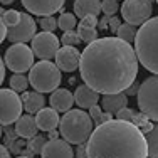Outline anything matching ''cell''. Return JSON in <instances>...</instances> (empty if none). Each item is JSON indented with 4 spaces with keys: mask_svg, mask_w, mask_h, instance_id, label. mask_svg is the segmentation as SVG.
I'll return each mask as SVG.
<instances>
[{
    "mask_svg": "<svg viewBox=\"0 0 158 158\" xmlns=\"http://www.w3.org/2000/svg\"><path fill=\"white\" fill-rule=\"evenodd\" d=\"M0 156H2V158L10 156V153H9V150H7V146H5V145H0Z\"/></svg>",
    "mask_w": 158,
    "mask_h": 158,
    "instance_id": "cell-40",
    "label": "cell"
},
{
    "mask_svg": "<svg viewBox=\"0 0 158 158\" xmlns=\"http://www.w3.org/2000/svg\"><path fill=\"white\" fill-rule=\"evenodd\" d=\"M135 54L138 62L152 74L158 73V19L150 17L135 34Z\"/></svg>",
    "mask_w": 158,
    "mask_h": 158,
    "instance_id": "cell-3",
    "label": "cell"
},
{
    "mask_svg": "<svg viewBox=\"0 0 158 158\" xmlns=\"http://www.w3.org/2000/svg\"><path fill=\"white\" fill-rule=\"evenodd\" d=\"M86 145L89 158H145L146 140L140 128L125 119H108L96 125Z\"/></svg>",
    "mask_w": 158,
    "mask_h": 158,
    "instance_id": "cell-2",
    "label": "cell"
},
{
    "mask_svg": "<svg viewBox=\"0 0 158 158\" xmlns=\"http://www.w3.org/2000/svg\"><path fill=\"white\" fill-rule=\"evenodd\" d=\"M138 62L131 44L119 37H96L79 56V74L84 84L99 94L125 91L138 76Z\"/></svg>",
    "mask_w": 158,
    "mask_h": 158,
    "instance_id": "cell-1",
    "label": "cell"
},
{
    "mask_svg": "<svg viewBox=\"0 0 158 158\" xmlns=\"http://www.w3.org/2000/svg\"><path fill=\"white\" fill-rule=\"evenodd\" d=\"M98 15H86L81 19L79 22V29H77V35L82 42H91L98 37Z\"/></svg>",
    "mask_w": 158,
    "mask_h": 158,
    "instance_id": "cell-21",
    "label": "cell"
},
{
    "mask_svg": "<svg viewBox=\"0 0 158 158\" xmlns=\"http://www.w3.org/2000/svg\"><path fill=\"white\" fill-rule=\"evenodd\" d=\"M74 96V103L77 104L79 108H82V110H86V108L93 106V104H98V101H99V93L94 91L93 88H89L88 84H81L76 88V91L73 93Z\"/></svg>",
    "mask_w": 158,
    "mask_h": 158,
    "instance_id": "cell-16",
    "label": "cell"
},
{
    "mask_svg": "<svg viewBox=\"0 0 158 158\" xmlns=\"http://www.w3.org/2000/svg\"><path fill=\"white\" fill-rule=\"evenodd\" d=\"M31 74H29V84L39 93H51L56 88H59L62 77H61V69L56 66V62L42 59L37 64L31 66Z\"/></svg>",
    "mask_w": 158,
    "mask_h": 158,
    "instance_id": "cell-5",
    "label": "cell"
},
{
    "mask_svg": "<svg viewBox=\"0 0 158 158\" xmlns=\"http://www.w3.org/2000/svg\"><path fill=\"white\" fill-rule=\"evenodd\" d=\"M34 52L25 42H12V46L5 51L3 64L14 73H25L34 64Z\"/></svg>",
    "mask_w": 158,
    "mask_h": 158,
    "instance_id": "cell-7",
    "label": "cell"
},
{
    "mask_svg": "<svg viewBox=\"0 0 158 158\" xmlns=\"http://www.w3.org/2000/svg\"><path fill=\"white\" fill-rule=\"evenodd\" d=\"M88 110H89V116H91V119H93L94 125H101V123H104V121H108V119L113 118L111 113L103 111V110H101V106H96V104L89 106Z\"/></svg>",
    "mask_w": 158,
    "mask_h": 158,
    "instance_id": "cell-25",
    "label": "cell"
},
{
    "mask_svg": "<svg viewBox=\"0 0 158 158\" xmlns=\"http://www.w3.org/2000/svg\"><path fill=\"white\" fill-rule=\"evenodd\" d=\"M27 12L34 15H54L56 12H61L66 0H20Z\"/></svg>",
    "mask_w": 158,
    "mask_h": 158,
    "instance_id": "cell-12",
    "label": "cell"
},
{
    "mask_svg": "<svg viewBox=\"0 0 158 158\" xmlns=\"http://www.w3.org/2000/svg\"><path fill=\"white\" fill-rule=\"evenodd\" d=\"M0 2H2L3 5H10V3H14V0H0Z\"/></svg>",
    "mask_w": 158,
    "mask_h": 158,
    "instance_id": "cell-43",
    "label": "cell"
},
{
    "mask_svg": "<svg viewBox=\"0 0 158 158\" xmlns=\"http://www.w3.org/2000/svg\"><path fill=\"white\" fill-rule=\"evenodd\" d=\"M20 101H22V110H25L27 113H31V114H35L40 108L46 106V98H44V94L39 91L29 93L27 89H25V91H22Z\"/></svg>",
    "mask_w": 158,
    "mask_h": 158,
    "instance_id": "cell-20",
    "label": "cell"
},
{
    "mask_svg": "<svg viewBox=\"0 0 158 158\" xmlns=\"http://www.w3.org/2000/svg\"><path fill=\"white\" fill-rule=\"evenodd\" d=\"M59 42H61L62 46H77V44L81 42V39H79L77 32L74 31V29H71V31H64L62 37L59 39Z\"/></svg>",
    "mask_w": 158,
    "mask_h": 158,
    "instance_id": "cell-30",
    "label": "cell"
},
{
    "mask_svg": "<svg viewBox=\"0 0 158 158\" xmlns=\"http://www.w3.org/2000/svg\"><path fill=\"white\" fill-rule=\"evenodd\" d=\"M2 19H3V22H5L7 27H12V25H15L19 22V19H20V12H19V10H3Z\"/></svg>",
    "mask_w": 158,
    "mask_h": 158,
    "instance_id": "cell-33",
    "label": "cell"
},
{
    "mask_svg": "<svg viewBox=\"0 0 158 158\" xmlns=\"http://www.w3.org/2000/svg\"><path fill=\"white\" fill-rule=\"evenodd\" d=\"M47 140L44 136H40V135H34V136L29 138V141H27V148L31 150V152L34 153V155H40V152H42V146H44V143H46Z\"/></svg>",
    "mask_w": 158,
    "mask_h": 158,
    "instance_id": "cell-28",
    "label": "cell"
},
{
    "mask_svg": "<svg viewBox=\"0 0 158 158\" xmlns=\"http://www.w3.org/2000/svg\"><path fill=\"white\" fill-rule=\"evenodd\" d=\"M59 135L71 145H79L88 140L93 131V119L82 110H67L59 118Z\"/></svg>",
    "mask_w": 158,
    "mask_h": 158,
    "instance_id": "cell-4",
    "label": "cell"
},
{
    "mask_svg": "<svg viewBox=\"0 0 158 158\" xmlns=\"http://www.w3.org/2000/svg\"><path fill=\"white\" fill-rule=\"evenodd\" d=\"M118 10H119L118 0H103V2H101V12H103L106 17L114 15Z\"/></svg>",
    "mask_w": 158,
    "mask_h": 158,
    "instance_id": "cell-31",
    "label": "cell"
},
{
    "mask_svg": "<svg viewBox=\"0 0 158 158\" xmlns=\"http://www.w3.org/2000/svg\"><path fill=\"white\" fill-rule=\"evenodd\" d=\"M101 0H74V15L82 19L86 15H99Z\"/></svg>",
    "mask_w": 158,
    "mask_h": 158,
    "instance_id": "cell-22",
    "label": "cell"
},
{
    "mask_svg": "<svg viewBox=\"0 0 158 158\" xmlns=\"http://www.w3.org/2000/svg\"><path fill=\"white\" fill-rule=\"evenodd\" d=\"M119 19L116 17V15H111V17H108V29H110L111 32H116V29L119 27Z\"/></svg>",
    "mask_w": 158,
    "mask_h": 158,
    "instance_id": "cell-34",
    "label": "cell"
},
{
    "mask_svg": "<svg viewBox=\"0 0 158 158\" xmlns=\"http://www.w3.org/2000/svg\"><path fill=\"white\" fill-rule=\"evenodd\" d=\"M138 86H140V84L133 81L128 88H125V91H123V93H125L126 96H135V94H136V91H138Z\"/></svg>",
    "mask_w": 158,
    "mask_h": 158,
    "instance_id": "cell-35",
    "label": "cell"
},
{
    "mask_svg": "<svg viewBox=\"0 0 158 158\" xmlns=\"http://www.w3.org/2000/svg\"><path fill=\"white\" fill-rule=\"evenodd\" d=\"M51 108H54L57 113H66L67 110H71L74 104V96L69 89L66 88H56L54 91H51Z\"/></svg>",
    "mask_w": 158,
    "mask_h": 158,
    "instance_id": "cell-15",
    "label": "cell"
},
{
    "mask_svg": "<svg viewBox=\"0 0 158 158\" xmlns=\"http://www.w3.org/2000/svg\"><path fill=\"white\" fill-rule=\"evenodd\" d=\"M74 155L79 156V158L86 156V145H84V143H79V146H77V150H76V153H74Z\"/></svg>",
    "mask_w": 158,
    "mask_h": 158,
    "instance_id": "cell-37",
    "label": "cell"
},
{
    "mask_svg": "<svg viewBox=\"0 0 158 158\" xmlns=\"http://www.w3.org/2000/svg\"><path fill=\"white\" fill-rule=\"evenodd\" d=\"M59 136V131H56V128L54 130H49V133H47V138L49 140H52V138H57Z\"/></svg>",
    "mask_w": 158,
    "mask_h": 158,
    "instance_id": "cell-42",
    "label": "cell"
},
{
    "mask_svg": "<svg viewBox=\"0 0 158 158\" xmlns=\"http://www.w3.org/2000/svg\"><path fill=\"white\" fill-rule=\"evenodd\" d=\"M19 155H20V156H24V158H25V156H27V158H31V156H34V153H32V152H31V150H29V148H27V146H25V148H24V150H22V152H20V153H19Z\"/></svg>",
    "mask_w": 158,
    "mask_h": 158,
    "instance_id": "cell-41",
    "label": "cell"
},
{
    "mask_svg": "<svg viewBox=\"0 0 158 158\" xmlns=\"http://www.w3.org/2000/svg\"><path fill=\"white\" fill-rule=\"evenodd\" d=\"M79 56L81 52L76 49V46H62L54 54L56 66L64 73H74L79 66Z\"/></svg>",
    "mask_w": 158,
    "mask_h": 158,
    "instance_id": "cell-13",
    "label": "cell"
},
{
    "mask_svg": "<svg viewBox=\"0 0 158 158\" xmlns=\"http://www.w3.org/2000/svg\"><path fill=\"white\" fill-rule=\"evenodd\" d=\"M3 79H5V64H3V59L0 57V86H2Z\"/></svg>",
    "mask_w": 158,
    "mask_h": 158,
    "instance_id": "cell-39",
    "label": "cell"
},
{
    "mask_svg": "<svg viewBox=\"0 0 158 158\" xmlns=\"http://www.w3.org/2000/svg\"><path fill=\"white\" fill-rule=\"evenodd\" d=\"M2 14H3V9H2V7H0V15H2Z\"/></svg>",
    "mask_w": 158,
    "mask_h": 158,
    "instance_id": "cell-45",
    "label": "cell"
},
{
    "mask_svg": "<svg viewBox=\"0 0 158 158\" xmlns=\"http://www.w3.org/2000/svg\"><path fill=\"white\" fill-rule=\"evenodd\" d=\"M35 119V125L40 131H49L54 130L59 125V114L54 108H40L39 111L34 116Z\"/></svg>",
    "mask_w": 158,
    "mask_h": 158,
    "instance_id": "cell-17",
    "label": "cell"
},
{
    "mask_svg": "<svg viewBox=\"0 0 158 158\" xmlns=\"http://www.w3.org/2000/svg\"><path fill=\"white\" fill-rule=\"evenodd\" d=\"M22 114V101L20 96L14 89L0 88V125L7 126Z\"/></svg>",
    "mask_w": 158,
    "mask_h": 158,
    "instance_id": "cell-8",
    "label": "cell"
},
{
    "mask_svg": "<svg viewBox=\"0 0 158 158\" xmlns=\"http://www.w3.org/2000/svg\"><path fill=\"white\" fill-rule=\"evenodd\" d=\"M27 86H29V79L24 76V73H15L10 77V89H14L15 93L25 91Z\"/></svg>",
    "mask_w": 158,
    "mask_h": 158,
    "instance_id": "cell-27",
    "label": "cell"
},
{
    "mask_svg": "<svg viewBox=\"0 0 158 158\" xmlns=\"http://www.w3.org/2000/svg\"><path fill=\"white\" fill-rule=\"evenodd\" d=\"M116 34L121 40H125L128 44H133L135 40V34H136V25H131V24H119V27L116 29Z\"/></svg>",
    "mask_w": 158,
    "mask_h": 158,
    "instance_id": "cell-24",
    "label": "cell"
},
{
    "mask_svg": "<svg viewBox=\"0 0 158 158\" xmlns=\"http://www.w3.org/2000/svg\"><path fill=\"white\" fill-rule=\"evenodd\" d=\"M14 123H15L14 131L17 133V136L24 138V140H29V138L34 136V135L39 131V128H37V125H35V119H34V116L31 114V113L20 114Z\"/></svg>",
    "mask_w": 158,
    "mask_h": 158,
    "instance_id": "cell-19",
    "label": "cell"
},
{
    "mask_svg": "<svg viewBox=\"0 0 158 158\" xmlns=\"http://www.w3.org/2000/svg\"><path fill=\"white\" fill-rule=\"evenodd\" d=\"M138 106L143 114H146L152 121L158 119V77L156 74L146 77L138 86Z\"/></svg>",
    "mask_w": 158,
    "mask_h": 158,
    "instance_id": "cell-6",
    "label": "cell"
},
{
    "mask_svg": "<svg viewBox=\"0 0 158 158\" xmlns=\"http://www.w3.org/2000/svg\"><path fill=\"white\" fill-rule=\"evenodd\" d=\"M153 15L150 0H125L121 5V17L131 25H140Z\"/></svg>",
    "mask_w": 158,
    "mask_h": 158,
    "instance_id": "cell-9",
    "label": "cell"
},
{
    "mask_svg": "<svg viewBox=\"0 0 158 158\" xmlns=\"http://www.w3.org/2000/svg\"><path fill=\"white\" fill-rule=\"evenodd\" d=\"M146 140V156L156 158L158 156V128L156 125L145 135Z\"/></svg>",
    "mask_w": 158,
    "mask_h": 158,
    "instance_id": "cell-23",
    "label": "cell"
},
{
    "mask_svg": "<svg viewBox=\"0 0 158 158\" xmlns=\"http://www.w3.org/2000/svg\"><path fill=\"white\" fill-rule=\"evenodd\" d=\"M5 34H7V25H5V22H3L2 15H0V44L5 40Z\"/></svg>",
    "mask_w": 158,
    "mask_h": 158,
    "instance_id": "cell-36",
    "label": "cell"
},
{
    "mask_svg": "<svg viewBox=\"0 0 158 158\" xmlns=\"http://www.w3.org/2000/svg\"><path fill=\"white\" fill-rule=\"evenodd\" d=\"M39 27L42 31H47V32H54L57 29V20L54 19V15H42L39 20Z\"/></svg>",
    "mask_w": 158,
    "mask_h": 158,
    "instance_id": "cell-32",
    "label": "cell"
},
{
    "mask_svg": "<svg viewBox=\"0 0 158 158\" xmlns=\"http://www.w3.org/2000/svg\"><path fill=\"white\" fill-rule=\"evenodd\" d=\"M35 29H37V24L31 14L20 12V19H19L17 24L12 25V27H7L5 39H9L10 42H25L27 44L34 37Z\"/></svg>",
    "mask_w": 158,
    "mask_h": 158,
    "instance_id": "cell-11",
    "label": "cell"
},
{
    "mask_svg": "<svg viewBox=\"0 0 158 158\" xmlns=\"http://www.w3.org/2000/svg\"><path fill=\"white\" fill-rule=\"evenodd\" d=\"M5 146H9V153L10 155H19V153L22 152V150L25 148V140L24 138H20V136H15V138H9V140H7V145Z\"/></svg>",
    "mask_w": 158,
    "mask_h": 158,
    "instance_id": "cell-29",
    "label": "cell"
},
{
    "mask_svg": "<svg viewBox=\"0 0 158 158\" xmlns=\"http://www.w3.org/2000/svg\"><path fill=\"white\" fill-rule=\"evenodd\" d=\"M40 156L44 158H71L74 156L73 146L71 143H67L64 138H52L44 143L42 152H40Z\"/></svg>",
    "mask_w": 158,
    "mask_h": 158,
    "instance_id": "cell-14",
    "label": "cell"
},
{
    "mask_svg": "<svg viewBox=\"0 0 158 158\" xmlns=\"http://www.w3.org/2000/svg\"><path fill=\"white\" fill-rule=\"evenodd\" d=\"M77 25V17L74 14H69V12H62L61 17L57 19V29H62L64 31H71Z\"/></svg>",
    "mask_w": 158,
    "mask_h": 158,
    "instance_id": "cell-26",
    "label": "cell"
},
{
    "mask_svg": "<svg viewBox=\"0 0 158 158\" xmlns=\"http://www.w3.org/2000/svg\"><path fill=\"white\" fill-rule=\"evenodd\" d=\"M99 101H101V110L111 113V114H114V113L119 111L121 108L128 106V96L123 91L103 94V98H99Z\"/></svg>",
    "mask_w": 158,
    "mask_h": 158,
    "instance_id": "cell-18",
    "label": "cell"
},
{
    "mask_svg": "<svg viewBox=\"0 0 158 158\" xmlns=\"http://www.w3.org/2000/svg\"><path fill=\"white\" fill-rule=\"evenodd\" d=\"M2 135H3V130H2V125H0V138H2Z\"/></svg>",
    "mask_w": 158,
    "mask_h": 158,
    "instance_id": "cell-44",
    "label": "cell"
},
{
    "mask_svg": "<svg viewBox=\"0 0 158 158\" xmlns=\"http://www.w3.org/2000/svg\"><path fill=\"white\" fill-rule=\"evenodd\" d=\"M98 27L103 29V31H106V29H108V17L106 15H104L103 19H98Z\"/></svg>",
    "mask_w": 158,
    "mask_h": 158,
    "instance_id": "cell-38",
    "label": "cell"
},
{
    "mask_svg": "<svg viewBox=\"0 0 158 158\" xmlns=\"http://www.w3.org/2000/svg\"><path fill=\"white\" fill-rule=\"evenodd\" d=\"M32 52L34 56H37L39 59H52L59 47H61V42H59V37H56L54 32H47L42 31L40 34H34L32 37Z\"/></svg>",
    "mask_w": 158,
    "mask_h": 158,
    "instance_id": "cell-10",
    "label": "cell"
}]
</instances>
